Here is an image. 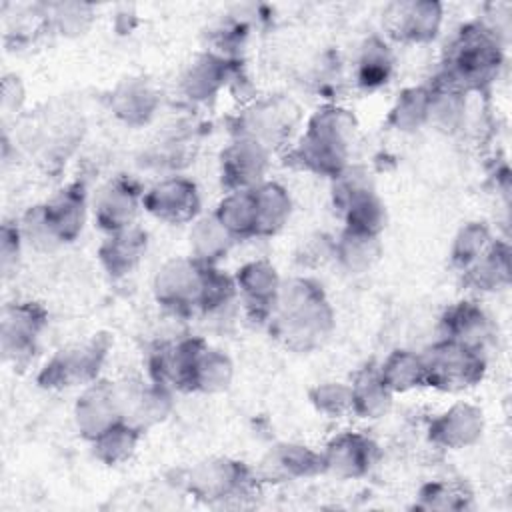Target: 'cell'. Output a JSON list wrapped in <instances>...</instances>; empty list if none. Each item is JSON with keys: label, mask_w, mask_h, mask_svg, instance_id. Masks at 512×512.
<instances>
[{"label": "cell", "mask_w": 512, "mask_h": 512, "mask_svg": "<svg viewBox=\"0 0 512 512\" xmlns=\"http://www.w3.org/2000/svg\"><path fill=\"white\" fill-rule=\"evenodd\" d=\"M266 166V146L242 136L222 152V184L230 192L254 188L262 184Z\"/></svg>", "instance_id": "cell-5"}, {"label": "cell", "mask_w": 512, "mask_h": 512, "mask_svg": "<svg viewBox=\"0 0 512 512\" xmlns=\"http://www.w3.org/2000/svg\"><path fill=\"white\" fill-rule=\"evenodd\" d=\"M78 428L84 436L96 440L110 426L122 422L118 392L106 382H98L84 392L76 406Z\"/></svg>", "instance_id": "cell-13"}, {"label": "cell", "mask_w": 512, "mask_h": 512, "mask_svg": "<svg viewBox=\"0 0 512 512\" xmlns=\"http://www.w3.org/2000/svg\"><path fill=\"white\" fill-rule=\"evenodd\" d=\"M190 242L196 254V260L200 262H214L222 254H226L232 236L226 232V228L214 218H206L198 222L190 234Z\"/></svg>", "instance_id": "cell-26"}, {"label": "cell", "mask_w": 512, "mask_h": 512, "mask_svg": "<svg viewBox=\"0 0 512 512\" xmlns=\"http://www.w3.org/2000/svg\"><path fill=\"white\" fill-rule=\"evenodd\" d=\"M246 482L244 468L236 462H210L206 466H200L194 474V486L202 494H208L212 498H224L230 496V492Z\"/></svg>", "instance_id": "cell-23"}, {"label": "cell", "mask_w": 512, "mask_h": 512, "mask_svg": "<svg viewBox=\"0 0 512 512\" xmlns=\"http://www.w3.org/2000/svg\"><path fill=\"white\" fill-rule=\"evenodd\" d=\"M464 272H468V278L474 286L484 290H494L508 282L510 276V252L504 244H490L486 252Z\"/></svg>", "instance_id": "cell-22"}, {"label": "cell", "mask_w": 512, "mask_h": 512, "mask_svg": "<svg viewBox=\"0 0 512 512\" xmlns=\"http://www.w3.org/2000/svg\"><path fill=\"white\" fill-rule=\"evenodd\" d=\"M314 406L328 414L330 418H340L346 412H352V390L350 386H342L336 382L322 384L312 390Z\"/></svg>", "instance_id": "cell-34"}, {"label": "cell", "mask_w": 512, "mask_h": 512, "mask_svg": "<svg viewBox=\"0 0 512 512\" xmlns=\"http://www.w3.org/2000/svg\"><path fill=\"white\" fill-rule=\"evenodd\" d=\"M254 206H256V236L274 234L284 226L290 214V198L286 190L278 184L254 186Z\"/></svg>", "instance_id": "cell-20"}, {"label": "cell", "mask_w": 512, "mask_h": 512, "mask_svg": "<svg viewBox=\"0 0 512 512\" xmlns=\"http://www.w3.org/2000/svg\"><path fill=\"white\" fill-rule=\"evenodd\" d=\"M34 222L40 224L42 232L50 240H72L84 222V194L78 186H68L60 190L46 206L36 212Z\"/></svg>", "instance_id": "cell-11"}, {"label": "cell", "mask_w": 512, "mask_h": 512, "mask_svg": "<svg viewBox=\"0 0 512 512\" xmlns=\"http://www.w3.org/2000/svg\"><path fill=\"white\" fill-rule=\"evenodd\" d=\"M278 336L292 348H310L332 326V312L322 296V290L304 278L292 280L286 288L280 286L276 306Z\"/></svg>", "instance_id": "cell-1"}, {"label": "cell", "mask_w": 512, "mask_h": 512, "mask_svg": "<svg viewBox=\"0 0 512 512\" xmlns=\"http://www.w3.org/2000/svg\"><path fill=\"white\" fill-rule=\"evenodd\" d=\"M236 288L242 290L248 308L264 318L274 312L276 298L280 292V282L276 276V270L266 260L250 262L242 270H238L236 276Z\"/></svg>", "instance_id": "cell-15"}, {"label": "cell", "mask_w": 512, "mask_h": 512, "mask_svg": "<svg viewBox=\"0 0 512 512\" xmlns=\"http://www.w3.org/2000/svg\"><path fill=\"white\" fill-rule=\"evenodd\" d=\"M334 254L342 260L346 268L354 272L366 270L380 254L378 236L346 228L340 236V242L334 246Z\"/></svg>", "instance_id": "cell-25"}, {"label": "cell", "mask_w": 512, "mask_h": 512, "mask_svg": "<svg viewBox=\"0 0 512 512\" xmlns=\"http://www.w3.org/2000/svg\"><path fill=\"white\" fill-rule=\"evenodd\" d=\"M270 460V466L284 476H306L324 468L322 456L306 450L304 446H282L270 454Z\"/></svg>", "instance_id": "cell-29"}, {"label": "cell", "mask_w": 512, "mask_h": 512, "mask_svg": "<svg viewBox=\"0 0 512 512\" xmlns=\"http://www.w3.org/2000/svg\"><path fill=\"white\" fill-rule=\"evenodd\" d=\"M224 62L220 58L214 56H204L198 62H194V66L190 68V72L186 74L184 82H186V90L192 98H208L212 96L218 86L224 80Z\"/></svg>", "instance_id": "cell-28"}, {"label": "cell", "mask_w": 512, "mask_h": 512, "mask_svg": "<svg viewBox=\"0 0 512 512\" xmlns=\"http://www.w3.org/2000/svg\"><path fill=\"white\" fill-rule=\"evenodd\" d=\"M350 390H352V412L364 418H378L390 408L392 392L382 382L378 372L362 370L356 376Z\"/></svg>", "instance_id": "cell-21"}, {"label": "cell", "mask_w": 512, "mask_h": 512, "mask_svg": "<svg viewBox=\"0 0 512 512\" xmlns=\"http://www.w3.org/2000/svg\"><path fill=\"white\" fill-rule=\"evenodd\" d=\"M142 204L156 218L170 224H180L196 216L200 198L196 186L190 180L170 178L148 190V194L142 198Z\"/></svg>", "instance_id": "cell-8"}, {"label": "cell", "mask_w": 512, "mask_h": 512, "mask_svg": "<svg viewBox=\"0 0 512 512\" xmlns=\"http://www.w3.org/2000/svg\"><path fill=\"white\" fill-rule=\"evenodd\" d=\"M442 6L436 2H394L384 12V24L398 40L426 42L436 36Z\"/></svg>", "instance_id": "cell-6"}, {"label": "cell", "mask_w": 512, "mask_h": 512, "mask_svg": "<svg viewBox=\"0 0 512 512\" xmlns=\"http://www.w3.org/2000/svg\"><path fill=\"white\" fill-rule=\"evenodd\" d=\"M140 198L144 196H140L138 186L132 180L116 178L98 192L94 200V216L110 234L124 230L132 226Z\"/></svg>", "instance_id": "cell-12"}, {"label": "cell", "mask_w": 512, "mask_h": 512, "mask_svg": "<svg viewBox=\"0 0 512 512\" xmlns=\"http://www.w3.org/2000/svg\"><path fill=\"white\" fill-rule=\"evenodd\" d=\"M390 66H392V60L386 46L380 42H370L364 48V54L360 58V72H358L360 84L366 88L384 84L390 74Z\"/></svg>", "instance_id": "cell-32"}, {"label": "cell", "mask_w": 512, "mask_h": 512, "mask_svg": "<svg viewBox=\"0 0 512 512\" xmlns=\"http://www.w3.org/2000/svg\"><path fill=\"white\" fill-rule=\"evenodd\" d=\"M374 460L376 444L360 434H342L334 438L322 454V466L344 478L368 472Z\"/></svg>", "instance_id": "cell-14"}, {"label": "cell", "mask_w": 512, "mask_h": 512, "mask_svg": "<svg viewBox=\"0 0 512 512\" xmlns=\"http://www.w3.org/2000/svg\"><path fill=\"white\" fill-rule=\"evenodd\" d=\"M430 114V92L424 88H412L402 94L398 106L394 108V118L398 126L412 128L420 126Z\"/></svg>", "instance_id": "cell-33"}, {"label": "cell", "mask_w": 512, "mask_h": 512, "mask_svg": "<svg viewBox=\"0 0 512 512\" xmlns=\"http://www.w3.org/2000/svg\"><path fill=\"white\" fill-rule=\"evenodd\" d=\"M482 434V412L470 404H456L430 426V438L448 448L472 444Z\"/></svg>", "instance_id": "cell-16"}, {"label": "cell", "mask_w": 512, "mask_h": 512, "mask_svg": "<svg viewBox=\"0 0 512 512\" xmlns=\"http://www.w3.org/2000/svg\"><path fill=\"white\" fill-rule=\"evenodd\" d=\"M350 132L352 116L346 110H318L310 120L300 146L296 148L300 164L326 176H340L346 168Z\"/></svg>", "instance_id": "cell-3"}, {"label": "cell", "mask_w": 512, "mask_h": 512, "mask_svg": "<svg viewBox=\"0 0 512 512\" xmlns=\"http://www.w3.org/2000/svg\"><path fill=\"white\" fill-rule=\"evenodd\" d=\"M146 252V234L140 228L128 226L112 232L100 248V258L112 276L128 274Z\"/></svg>", "instance_id": "cell-17"}, {"label": "cell", "mask_w": 512, "mask_h": 512, "mask_svg": "<svg viewBox=\"0 0 512 512\" xmlns=\"http://www.w3.org/2000/svg\"><path fill=\"white\" fill-rule=\"evenodd\" d=\"M216 220L226 228L232 238L256 236V206L254 188L234 190L220 202Z\"/></svg>", "instance_id": "cell-19"}, {"label": "cell", "mask_w": 512, "mask_h": 512, "mask_svg": "<svg viewBox=\"0 0 512 512\" xmlns=\"http://www.w3.org/2000/svg\"><path fill=\"white\" fill-rule=\"evenodd\" d=\"M140 430L126 424V422H118L114 426H110L106 432H102L96 440H94V448L98 458H102L108 464H116L126 460L138 440Z\"/></svg>", "instance_id": "cell-27"}, {"label": "cell", "mask_w": 512, "mask_h": 512, "mask_svg": "<svg viewBox=\"0 0 512 512\" xmlns=\"http://www.w3.org/2000/svg\"><path fill=\"white\" fill-rule=\"evenodd\" d=\"M500 64L502 52L492 30L470 24L450 44L440 84L456 92L482 88L496 78Z\"/></svg>", "instance_id": "cell-2"}, {"label": "cell", "mask_w": 512, "mask_h": 512, "mask_svg": "<svg viewBox=\"0 0 512 512\" xmlns=\"http://www.w3.org/2000/svg\"><path fill=\"white\" fill-rule=\"evenodd\" d=\"M206 266L198 262L178 260L166 264L156 278V294L164 306L174 310H188L200 304Z\"/></svg>", "instance_id": "cell-7"}, {"label": "cell", "mask_w": 512, "mask_h": 512, "mask_svg": "<svg viewBox=\"0 0 512 512\" xmlns=\"http://www.w3.org/2000/svg\"><path fill=\"white\" fill-rule=\"evenodd\" d=\"M378 374L390 392H404L408 388L424 384L422 358L406 350H396L394 354H390Z\"/></svg>", "instance_id": "cell-24"}, {"label": "cell", "mask_w": 512, "mask_h": 512, "mask_svg": "<svg viewBox=\"0 0 512 512\" xmlns=\"http://www.w3.org/2000/svg\"><path fill=\"white\" fill-rule=\"evenodd\" d=\"M444 338L460 342L464 346L482 350L484 342L490 338V324L484 312L470 302H460L450 308L442 320Z\"/></svg>", "instance_id": "cell-18"}, {"label": "cell", "mask_w": 512, "mask_h": 512, "mask_svg": "<svg viewBox=\"0 0 512 512\" xmlns=\"http://www.w3.org/2000/svg\"><path fill=\"white\" fill-rule=\"evenodd\" d=\"M42 326H44V312L32 302L6 306L2 314L4 356L14 358V362H22L30 358Z\"/></svg>", "instance_id": "cell-9"}, {"label": "cell", "mask_w": 512, "mask_h": 512, "mask_svg": "<svg viewBox=\"0 0 512 512\" xmlns=\"http://www.w3.org/2000/svg\"><path fill=\"white\" fill-rule=\"evenodd\" d=\"M228 380H230V362L226 360V356L204 348L196 364L194 388L218 390V388H224Z\"/></svg>", "instance_id": "cell-31"}, {"label": "cell", "mask_w": 512, "mask_h": 512, "mask_svg": "<svg viewBox=\"0 0 512 512\" xmlns=\"http://www.w3.org/2000/svg\"><path fill=\"white\" fill-rule=\"evenodd\" d=\"M104 348L98 346V342L74 348V350H62L58 356H54L42 370L40 382L48 388H62V386H76L94 380L98 366L102 362Z\"/></svg>", "instance_id": "cell-10"}, {"label": "cell", "mask_w": 512, "mask_h": 512, "mask_svg": "<svg viewBox=\"0 0 512 512\" xmlns=\"http://www.w3.org/2000/svg\"><path fill=\"white\" fill-rule=\"evenodd\" d=\"M490 246L488 230L482 224H468L460 230L456 236L454 248H452V260L460 268H470Z\"/></svg>", "instance_id": "cell-30"}, {"label": "cell", "mask_w": 512, "mask_h": 512, "mask_svg": "<svg viewBox=\"0 0 512 512\" xmlns=\"http://www.w3.org/2000/svg\"><path fill=\"white\" fill-rule=\"evenodd\" d=\"M422 358L424 384L440 390H464L482 380V350L464 346L454 340L434 344Z\"/></svg>", "instance_id": "cell-4"}]
</instances>
